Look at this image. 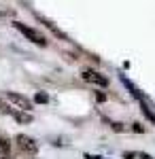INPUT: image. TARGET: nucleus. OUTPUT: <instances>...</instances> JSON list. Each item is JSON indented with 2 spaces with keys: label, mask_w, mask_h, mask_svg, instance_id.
<instances>
[{
  "label": "nucleus",
  "mask_w": 155,
  "mask_h": 159,
  "mask_svg": "<svg viewBox=\"0 0 155 159\" xmlns=\"http://www.w3.org/2000/svg\"><path fill=\"white\" fill-rule=\"evenodd\" d=\"M15 30H19L21 34H24L30 43H34V45H38V47H47V40H45V36L40 34V32H36L34 28H30V25H26V24H21V21H15Z\"/></svg>",
  "instance_id": "f257e3e1"
},
{
  "label": "nucleus",
  "mask_w": 155,
  "mask_h": 159,
  "mask_svg": "<svg viewBox=\"0 0 155 159\" xmlns=\"http://www.w3.org/2000/svg\"><path fill=\"white\" fill-rule=\"evenodd\" d=\"M7 100L11 102L13 106H17L19 110H26V112H30L32 110V102L21 96V93H17V91H7Z\"/></svg>",
  "instance_id": "f03ea898"
},
{
  "label": "nucleus",
  "mask_w": 155,
  "mask_h": 159,
  "mask_svg": "<svg viewBox=\"0 0 155 159\" xmlns=\"http://www.w3.org/2000/svg\"><path fill=\"white\" fill-rule=\"evenodd\" d=\"M81 76H83V81L92 83V85H100V87H106L108 85V79H106V76H104V74H100L98 70H92V68H85L83 72H81Z\"/></svg>",
  "instance_id": "7ed1b4c3"
},
{
  "label": "nucleus",
  "mask_w": 155,
  "mask_h": 159,
  "mask_svg": "<svg viewBox=\"0 0 155 159\" xmlns=\"http://www.w3.org/2000/svg\"><path fill=\"white\" fill-rule=\"evenodd\" d=\"M15 142H17V147L21 148L24 153H30V155H34L36 151H38V144H36L34 138H30V136L26 134H19L17 138H15Z\"/></svg>",
  "instance_id": "20e7f679"
},
{
  "label": "nucleus",
  "mask_w": 155,
  "mask_h": 159,
  "mask_svg": "<svg viewBox=\"0 0 155 159\" xmlns=\"http://www.w3.org/2000/svg\"><path fill=\"white\" fill-rule=\"evenodd\" d=\"M11 117L15 119V121H19V123H30V121H32V117H30L26 110H13Z\"/></svg>",
  "instance_id": "39448f33"
},
{
  "label": "nucleus",
  "mask_w": 155,
  "mask_h": 159,
  "mask_svg": "<svg viewBox=\"0 0 155 159\" xmlns=\"http://www.w3.org/2000/svg\"><path fill=\"white\" fill-rule=\"evenodd\" d=\"M9 151H11V142L0 134V157H7V155H9Z\"/></svg>",
  "instance_id": "423d86ee"
},
{
  "label": "nucleus",
  "mask_w": 155,
  "mask_h": 159,
  "mask_svg": "<svg viewBox=\"0 0 155 159\" xmlns=\"http://www.w3.org/2000/svg\"><path fill=\"white\" fill-rule=\"evenodd\" d=\"M13 108L9 106V102H4V100L0 98V117H4V115H11Z\"/></svg>",
  "instance_id": "0eeeda50"
},
{
  "label": "nucleus",
  "mask_w": 155,
  "mask_h": 159,
  "mask_svg": "<svg viewBox=\"0 0 155 159\" xmlns=\"http://www.w3.org/2000/svg\"><path fill=\"white\" fill-rule=\"evenodd\" d=\"M34 102H38V104H47V102H49V96H47V93H36V96H34Z\"/></svg>",
  "instance_id": "6e6552de"
}]
</instances>
